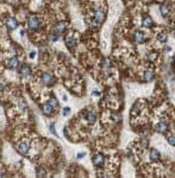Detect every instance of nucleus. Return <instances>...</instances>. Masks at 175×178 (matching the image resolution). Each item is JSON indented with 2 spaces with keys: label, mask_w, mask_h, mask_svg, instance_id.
<instances>
[{
  "label": "nucleus",
  "mask_w": 175,
  "mask_h": 178,
  "mask_svg": "<svg viewBox=\"0 0 175 178\" xmlns=\"http://www.w3.org/2000/svg\"><path fill=\"white\" fill-rule=\"evenodd\" d=\"M160 12H161V14L163 15V17H167V15L169 14V7L167 5H161L160 6Z\"/></svg>",
  "instance_id": "20"
},
{
  "label": "nucleus",
  "mask_w": 175,
  "mask_h": 178,
  "mask_svg": "<svg viewBox=\"0 0 175 178\" xmlns=\"http://www.w3.org/2000/svg\"><path fill=\"white\" fill-rule=\"evenodd\" d=\"M133 38H135V40H136V43L142 44L145 40V33H144V32H142V31H136V32H135Z\"/></svg>",
  "instance_id": "9"
},
{
  "label": "nucleus",
  "mask_w": 175,
  "mask_h": 178,
  "mask_svg": "<svg viewBox=\"0 0 175 178\" xmlns=\"http://www.w3.org/2000/svg\"><path fill=\"white\" fill-rule=\"evenodd\" d=\"M37 176H45V171H43V170L38 169L37 170Z\"/></svg>",
  "instance_id": "29"
},
{
  "label": "nucleus",
  "mask_w": 175,
  "mask_h": 178,
  "mask_svg": "<svg viewBox=\"0 0 175 178\" xmlns=\"http://www.w3.org/2000/svg\"><path fill=\"white\" fill-rule=\"evenodd\" d=\"M5 24H6V26H7V29H9V30H14V29H17V26H18L17 19L13 18V17H7Z\"/></svg>",
  "instance_id": "5"
},
{
  "label": "nucleus",
  "mask_w": 175,
  "mask_h": 178,
  "mask_svg": "<svg viewBox=\"0 0 175 178\" xmlns=\"http://www.w3.org/2000/svg\"><path fill=\"white\" fill-rule=\"evenodd\" d=\"M174 61H175V56H174Z\"/></svg>",
  "instance_id": "34"
},
{
  "label": "nucleus",
  "mask_w": 175,
  "mask_h": 178,
  "mask_svg": "<svg viewBox=\"0 0 175 178\" xmlns=\"http://www.w3.org/2000/svg\"><path fill=\"white\" fill-rule=\"evenodd\" d=\"M41 82L44 86H51L54 83V76L50 74V72H43L41 76Z\"/></svg>",
  "instance_id": "4"
},
{
  "label": "nucleus",
  "mask_w": 175,
  "mask_h": 178,
  "mask_svg": "<svg viewBox=\"0 0 175 178\" xmlns=\"http://www.w3.org/2000/svg\"><path fill=\"white\" fill-rule=\"evenodd\" d=\"M65 42H66V44H67V46L69 48V49L74 48L75 44H76V40H75L73 37H71L70 35H67V36L65 37Z\"/></svg>",
  "instance_id": "13"
},
{
  "label": "nucleus",
  "mask_w": 175,
  "mask_h": 178,
  "mask_svg": "<svg viewBox=\"0 0 175 178\" xmlns=\"http://www.w3.org/2000/svg\"><path fill=\"white\" fill-rule=\"evenodd\" d=\"M49 129H50V132H51L54 135H57L56 131H55V124H54V122H51V124H50V126H49Z\"/></svg>",
  "instance_id": "27"
},
{
  "label": "nucleus",
  "mask_w": 175,
  "mask_h": 178,
  "mask_svg": "<svg viewBox=\"0 0 175 178\" xmlns=\"http://www.w3.org/2000/svg\"><path fill=\"white\" fill-rule=\"evenodd\" d=\"M167 129H168V124L164 122V121H160L156 126H155V131L158 132V133H166Z\"/></svg>",
  "instance_id": "7"
},
{
  "label": "nucleus",
  "mask_w": 175,
  "mask_h": 178,
  "mask_svg": "<svg viewBox=\"0 0 175 178\" xmlns=\"http://www.w3.org/2000/svg\"><path fill=\"white\" fill-rule=\"evenodd\" d=\"M105 18H106V15L102 11H95L94 15H93V20H92L93 25L95 26V25H99V24H102L104 20H105Z\"/></svg>",
  "instance_id": "2"
},
{
  "label": "nucleus",
  "mask_w": 175,
  "mask_h": 178,
  "mask_svg": "<svg viewBox=\"0 0 175 178\" xmlns=\"http://www.w3.org/2000/svg\"><path fill=\"white\" fill-rule=\"evenodd\" d=\"M92 163L94 166L97 167H102L105 164V157L101 155V153H97V155H94L92 157Z\"/></svg>",
  "instance_id": "3"
},
{
  "label": "nucleus",
  "mask_w": 175,
  "mask_h": 178,
  "mask_svg": "<svg viewBox=\"0 0 175 178\" xmlns=\"http://www.w3.org/2000/svg\"><path fill=\"white\" fill-rule=\"evenodd\" d=\"M148 145H149V141H148V139H143L142 141H141V149H147L148 147Z\"/></svg>",
  "instance_id": "22"
},
{
  "label": "nucleus",
  "mask_w": 175,
  "mask_h": 178,
  "mask_svg": "<svg viewBox=\"0 0 175 178\" xmlns=\"http://www.w3.org/2000/svg\"><path fill=\"white\" fill-rule=\"evenodd\" d=\"M20 75L23 77H26V76L31 75V67L28 66V64H24V66L22 67V69H20Z\"/></svg>",
  "instance_id": "14"
},
{
  "label": "nucleus",
  "mask_w": 175,
  "mask_h": 178,
  "mask_svg": "<svg viewBox=\"0 0 175 178\" xmlns=\"http://www.w3.org/2000/svg\"><path fill=\"white\" fill-rule=\"evenodd\" d=\"M93 95H98V96H99V95H100V93H99L98 90H93Z\"/></svg>",
  "instance_id": "32"
},
{
  "label": "nucleus",
  "mask_w": 175,
  "mask_h": 178,
  "mask_svg": "<svg viewBox=\"0 0 175 178\" xmlns=\"http://www.w3.org/2000/svg\"><path fill=\"white\" fill-rule=\"evenodd\" d=\"M49 103L51 104V106L55 108V107H57V104H59V102H57V100L55 99V98H51L50 99V101H49Z\"/></svg>",
  "instance_id": "24"
},
{
  "label": "nucleus",
  "mask_w": 175,
  "mask_h": 178,
  "mask_svg": "<svg viewBox=\"0 0 175 178\" xmlns=\"http://www.w3.org/2000/svg\"><path fill=\"white\" fill-rule=\"evenodd\" d=\"M170 50H172V48L167 45V46H166V51H170Z\"/></svg>",
  "instance_id": "33"
},
{
  "label": "nucleus",
  "mask_w": 175,
  "mask_h": 178,
  "mask_svg": "<svg viewBox=\"0 0 175 178\" xmlns=\"http://www.w3.org/2000/svg\"><path fill=\"white\" fill-rule=\"evenodd\" d=\"M66 27H67L66 23H63V21H61V23H57L56 25H55V27H54V32H56V33L61 35L62 32H65Z\"/></svg>",
  "instance_id": "12"
},
{
  "label": "nucleus",
  "mask_w": 175,
  "mask_h": 178,
  "mask_svg": "<svg viewBox=\"0 0 175 178\" xmlns=\"http://www.w3.org/2000/svg\"><path fill=\"white\" fill-rule=\"evenodd\" d=\"M35 54H36L35 51H32V52H30V55H29V57H30V58H35Z\"/></svg>",
  "instance_id": "31"
},
{
  "label": "nucleus",
  "mask_w": 175,
  "mask_h": 178,
  "mask_svg": "<svg viewBox=\"0 0 175 178\" xmlns=\"http://www.w3.org/2000/svg\"><path fill=\"white\" fill-rule=\"evenodd\" d=\"M154 71L153 70H145L144 74H143V78H144V81H147V82H150V81L154 80Z\"/></svg>",
  "instance_id": "16"
},
{
  "label": "nucleus",
  "mask_w": 175,
  "mask_h": 178,
  "mask_svg": "<svg viewBox=\"0 0 175 178\" xmlns=\"http://www.w3.org/2000/svg\"><path fill=\"white\" fill-rule=\"evenodd\" d=\"M102 69H104L105 74H110V71H111V63H110V60L108 58H105L104 60V63H102Z\"/></svg>",
  "instance_id": "19"
},
{
  "label": "nucleus",
  "mask_w": 175,
  "mask_h": 178,
  "mask_svg": "<svg viewBox=\"0 0 175 178\" xmlns=\"http://www.w3.org/2000/svg\"><path fill=\"white\" fill-rule=\"evenodd\" d=\"M69 114H70V108H69V107L63 108V115H65V116H68Z\"/></svg>",
  "instance_id": "28"
},
{
  "label": "nucleus",
  "mask_w": 175,
  "mask_h": 178,
  "mask_svg": "<svg viewBox=\"0 0 175 178\" xmlns=\"http://www.w3.org/2000/svg\"><path fill=\"white\" fill-rule=\"evenodd\" d=\"M18 66H19V61H18V58L12 57L11 60L7 61V67H9L10 69H15Z\"/></svg>",
  "instance_id": "15"
},
{
  "label": "nucleus",
  "mask_w": 175,
  "mask_h": 178,
  "mask_svg": "<svg viewBox=\"0 0 175 178\" xmlns=\"http://www.w3.org/2000/svg\"><path fill=\"white\" fill-rule=\"evenodd\" d=\"M85 156H86V153H85V152H80V153H77V158H79V159H82Z\"/></svg>",
  "instance_id": "30"
},
{
  "label": "nucleus",
  "mask_w": 175,
  "mask_h": 178,
  "mask_svg": "<svg viewBox=\"0 0 175 178\" xmlns=\"http://www.w3.org/2000/svg\"><path fill=\"white\" fill-rule=\"evenodd\" d=\"M85 116H86V120L88 121L90 124H94L95 120H97V116H95V114H94L93 112H87Z\"/></svg>",
  "instance_id": "17"
},
{
  "label": "nucleus",
  "mask_w": 175,
  "mask_h": 178,
  "mask_svg": "<svg viewBox=\"0 0 175 178\" xmlns=\"http://www.w3.org/2000/svg\"><path fill=\"white\" fill-rule=\"evenodd\" d=\"M149 158L151 159L153 161H158L161 158L160 156V152H158L156 149H150V152H149Z\"/></svg>",
  "instance_id": "10"
},
{
  "label": "nucleus",
  "mask_w": 175,
  "mask_h": 178,
  "mask_svg": "<svg viewBox=\"0 0 175 178\" xmlns=\"http://www.w3.org/2000/svg\"><path fill=\"white\" fill-rule=\"evenodd\" d=\"M168 143L172 145V146H175V135H170V137H168Z\"/></svg>",
  "instance_id": "23"
},
{
  "label": "nucleus",
  "mask_w": 175,
  "mask_h": 178,
  "mask_svg": "<svg viewBox=\"0 0 175 178\" xmlns=\"http://www.w3.org/2000/svg\"><path fill=\"white\" fill-rule=\"evenodd\" d=\"M42 112H43L44 115H52L54 114V107L49 102L44 103V104H42Z\"/></svg>",
  "instance_id": "8"
},
{
  "label": "nucleus",
  "mask_w": 175,
  "mask_h": 178,
  "mask_svg": "<svg viewBox=\"0 0 175 178\" xmlns=\"http://www.w3.org/2000/svg\"><path fill=\"white\" fill-rule=\"evenodd\" d=\"M111 118H112V120L114 121V122H117V121L120 120V114H116V113H113L112 116H111Z\"/></svg>",
  "instance_id": "26"
},
{
  "label": "nucleus",
  "mask_w": 175,
  "mask_h": 178,
  "mask_svg": "<svg viewBox=\"0 0 175 178\" xmlns=\"http://www.w3.org/2000/svg\"><path fill=\"white\" fill-rule=\"evenodd\" d=\"M29 150H30L29 144H26V143H20V144L17 145V151L20 153L22 156H26L29 153Z\"/></svg>",
  "instance_id": "6"
},
{
  "label": "nucleus",
  "mask_w": 175,
  "mask_h": 178,
  "mask_svg": "<svg viewBox=\"0 0 175 178\" xmlns=\"http://www.w3.org/2000/svg\"><path fill=\"white\" fill-rule=\"evenodd\" d=\"M142 25L144 26V27H153L154 25V21L153 19L149 17V15H143V18H142Z\"/></svg>",
  "instance_id": "11"
},
{
  "label": "nucleus",
  "mask_w": 175,
  "mask_h": 178,
  "mask_svg": "<svg viewBox=\"0 0 175 178\" xmlns=\"http://www.w3.org/2000/svg\"><path fill=\"white\" fill-rule=\"evenodd\" d=\"M156 57H157V55H156V52H151V54H150V55L148 56V60L153 62V61H155V60H156Z\"/></svg>",
  "instance_id": "25"
},
{
  "label": "nucleus",
  "mask_w": 175,
  "mask_h": 178,
  "mask_svg": "<svg viewBox=\"0 0 175 178\" xmlns=\"http://www.w3.org/2000/svg\"><path fill=\"white\" fill-rule=\"evenodd\" d=\"M157 40L158 42H161V43H166L167 40H168V33L167 32H160V33L157 35Z\"/></svg>",
  "instance_id": "18"
},
{
  "label": "nucleus",
  "mask_w": 175,
  "mask_h": 178,
  "mask_svg": "<svg viewBox=\"0 0 175 178\" xmlns=\"http://www.w3.org/2000/svg\"><path fill=\"white\" fill-rule=\"evenodd\" d=\"M28 26L31 31H35L41 26V21H39L37 15H30L28 18Z\"/></svg>",
  "instance_id": "1"
},
{
  "label": "nucleus",
  "mask_w": 175,
  "mask_h": 178,
  "mask_svg": "<svg viewBox=\"0 0 175 178\" xmlns=\"http://www.w3.org/2000/svg\"><path fill=\"white\" fill-rule=\"evenodd\" d=\"M59 37H60L59 33H56V32H52V33L50 35V40H51V42H56V40L59 39Z\"/></svg>",
  "instance_id": "21"
}]
</instances>
